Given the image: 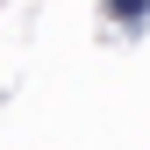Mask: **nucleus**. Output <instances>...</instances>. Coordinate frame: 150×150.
Here are the masks:
<instances>
[{
  "label": "nucleus",
  "instance_id": "nucleus-1",
  "mask_svg": "<svg viewBox=\"0 0 150 150\" xmlns=\"http://www.w3.org/2000/svg\"><path fill=\"white\" fill-rule=\"evenodd\" d=\"M107 14H115V22H143V14H150V0H107Z\"/></svg>",
  "mask_w": 150,
  "mask_h": 150
}]
</instances>
